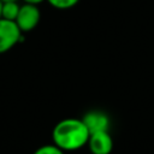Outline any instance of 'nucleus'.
Instances as JSON below:
<instances>
[{
	"label": "nucleus",
	"mask_w": 154,
	"mask_h": 154,
	"mask_svg": "<svg viewBox=\"0 0 154 154\" xmlns=\"http://www.w3.org/2000/svg\"><path fill=\"white\" fill-rule=\"evenodd\" d=\"M2 2H5V1H18V0H1Z\"/></svg>",
	"instance_id": "nucleus-11"
},
{
	"label": "nucleus",
	"mask_w": 154,
	"mask_h": 154,
	"mask_svg": "<svg viewBox=\"0 0 154 154\" xmlns=\"http://www.w3.org/2000/svg\"><path fill=\"white\" fill-rule=\"evenodd\" d=\"M43 1H46V0H23V2L24 4H31V5H40V4H42Z\"/></svg>",
	"instance_id": "nucleus-9"
},
{
	"label": "nucleus",
	"mask_w": 154,
	"mask_h": 154,
	"mask_svg": "<svg viewBox=\"0 0 154 154\" xmlns=\"http://www.w3.org/2000/svg\"><path fill=\"white\" fill-rule=\"evenodd\" d=\"M32 154H65V153L61 148H59L53 143V144H43L38 147Z\"/></svg>",
	"instance_id": "nucleus-8"
},
{
	"label": "nucleus",
	"mask_w": 154,
	"mask_h": 154,
	"mask_svg": "<svg viewBox=\"0 0 154 154\" xmlns=\"http://www.w3.org/2000/svg\"><path fill=\"white\" fill-rule=\"evenodd\" d=\"M82 120L87 125L90 134L99 132V131H108L109 124H111L108 114L100 109L88 111L82 117Z\"/></svg>",
	"instance_id": "nucleus-4"
},
{
	"label": "nucleus",
	"mask_w": 154,
	"mask_h": 154,
	"mask_svg": "<svg viewBox=\"0 0 154 154\" xmlns=\"http://www.w3.org/2000/svg\"><path fill=\"white\" fill-rule=\"evenodd\" d=\"M1 7H2V1L0 0V18H1Z\"/></svg>",
	"instance_id": "nucleus-10"
},
{
	"label": "nucleus",
	"mask_w": 154,
	"mask_h": 154,
	"mask_svg": "<svg viewBox=\"0 0 154 154\" xmlns=\"http://www.w3.org/2000/svg\"><path fill=\"white\" fill-rule=\"evenodd\" d=\"M41 19V11L37 5L23 4L20 5L19 12L16 18V23L22 30V32H29L34 30Z\"/></svg>",
	"instance_id": "nucleus-3"
},
{
	"label": "nucleus",
	"mask_w": 154,
	"mask_h": 154,
	"mask_svg": "<svg viewBox=\"0 0 154 154\" xmlns=\"http://www.w3.org/2000/svg\"><path fill=\"white\" fill-rule=\"evenodd\" d=\"M87 144L91 154H111L113 150V138L108 131L90 134Z\"/></svg>",
	"instance_id": "nucleus-5"
},
{
	"label": "nucleus",
	"mask_w": 154,
	"mask_h": 154,
	"mask_svg": "<svg viewBox=\"0 0 154 154\" xmlns=\"http://www.w3.org/2000/svg\"><path fill=\"white\" fill-rule=\"evenodd\" d=\"M20 5L17 1H5L1 7V17L10 20H16L17 14L19 12Z\"/></svg>",
	"instance_id": "nucleus-6"
},
{
	"label": "nucleus",
	"mask_w": 154,
	"mask_h": 154,
	"mask_svg": "<svg viewBox=\"0 0 154 154\" xmlns=\"http://www.w3.org/2000/svg\"><path fill=\"white\" fill-rule=\"evenodd\" d=\"M90 132L82 119L65 118L58 122L52 130V140L64 152H73L83 148L89 140Z\"/></svg>",
	"instance_id": "nucleus-1"
},
{
	"label": "nucleus",
	"mask_w": 154,
	"mask_h": 154,
	"mask_svg": "<svg viewBox=\"0 0 154 154\" xmlns=\"http://www.w3.org/2000/svg\"><path fill=\"white\" fill-rule=\"evenodd\" d=\"M23 38V32L14 20L0 18V54L12 49Z\"/></svg>",
	"instance_id": "nucleus-2"
},
{
	"label": "nucleus",
	"mask_w": 154,
	"mask_h": 154,
	"mask_svg": "<svg viewBox=\"0 0 154 154\" xmlns=\"http://www.w3.org/2000/svg\"><path fill=\"white\" fill-rule=\"evenodd\" d=\"M52 7L57 10H69L75 7L79 0H46Z\"/></svg>",
	"instance_id": "nucleus-7"
}]
</instances>
